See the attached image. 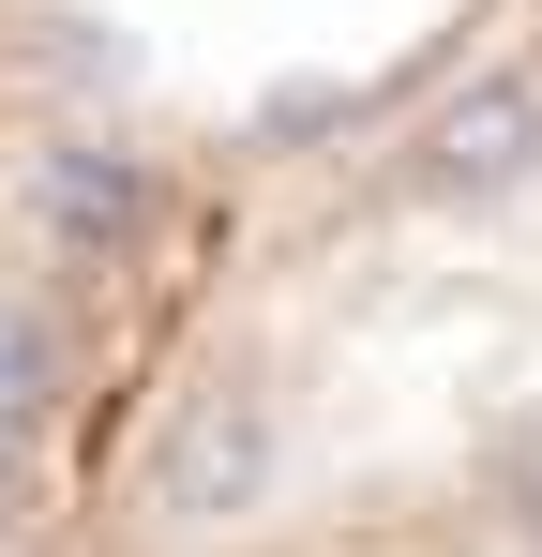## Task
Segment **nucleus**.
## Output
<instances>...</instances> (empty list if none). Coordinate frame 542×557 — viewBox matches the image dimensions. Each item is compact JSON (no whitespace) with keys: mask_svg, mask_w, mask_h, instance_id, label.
<instances>
[{"mask_svg":"<svg viewBox=\"0 0 542 557\" xmlns=\"http://www.w3.org/2000/svg\"><path fill=\"white\" fill-rule=\"evenodd\" d=\"M0 557H542V0L76 182L0 347Z\"/></svg>","mask_w":542,"mask_h":557,"instance_id":"f257e3e1","label":"nucleus"},{"mask_svg":"<svg viewBox=\"0 0 542 557\" xmlns=\"http://www.w3.org/2000/svg\"><path fill=\"white\" fill-rule=\"evenodd\" d=\"M0 151H15V136H0Z\"/></svg>","mask_w":542,"mask_h":557,"instance_id":"f03ea898","label":"nucleus"}]
</instances>
